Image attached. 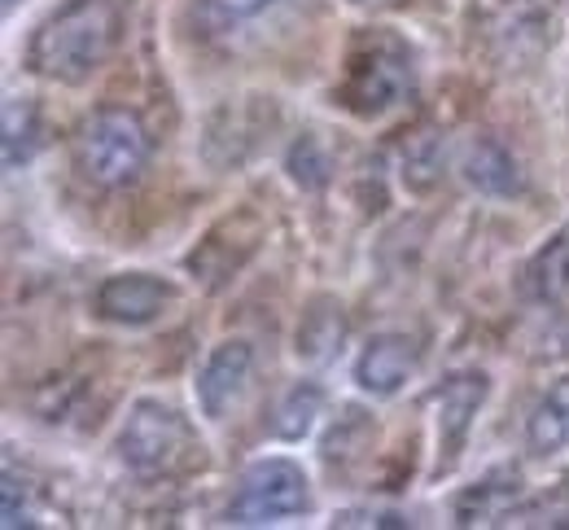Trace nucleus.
<instances>
[{"label": "nucleus", "instance_id": "nucleus-4", "mask_svg": "<svg viewBox=\"0 0 569 530\" xmlns=\"http://www.w3.org/2000/svg\"><path fill=\"white\" fill-rule=\"evenodd\" d=\"M412 92V53L395 31H363L347 53L342 106L359 119H377L395 110Z\"/></svg>", "mask_w": 569, "mask_h": 530}, {"label": "nucleus", "instance_id": "nucleus-10", "mask_svg": "<svg viewBox=\"0 0 569 530\" xmlns=\"http://www.w3.org/2000/svg\"><path fill=\"white\" fill-rule=\"evenodd\" d=\"M517 496H521V473H517L512 464L491 469L487 478H478L473 487H465V491L456 496V522H460V527H487V522L503 518V509H508Z\"/></svg>", "mask_w": 569, "mask_h": 530}, {"label": "nucleus", "instance_id": "nucleus-18", "mask_svg": "<svg viewBox=\"0 0 569 530\" xmlns=\"http://www.w3.org/2000/svg\"><path fill=\"white\" fill-rule=\"evenodd\" d=\"M368 439H372V426L363 421V412L347 408V412L338 417L333 434L325 439V460H329V464H347V460H356V456L368 448Z\"/></svg>", "mask_w": 569, "mask_h": 530}, {"label": "nucleus", "instance_id": "nucleus-11", "mask_svg": "<svg viewBox=\"0 0 569 530\" xmlns=\"http://www.w3.org/2000/svg\"><path fill=\"white\" fill-rule=\"evenodd\" d=\"M465 180L478 193H487V198H517L526 189V176H521L517 158L503 150L499 141H491V137L469 146V153H465Z\"/></svg>", "mask_w": 569, "mask_h": 530}, {"label": "nucleus", "instance_id": "nucleus-2", "mask_svg": "<svg viewBox=\"0 0 569 530\" xmlns=\"http://www.w3.org/2000/svg\"><path fill=\"white\" fill-rule=\"evenodd\" d=\"M119 460L141 478H171L202 460V443L180 408L162 399H137L123 430H119Z\"/></svg>", "mask_w": 569, "mask_h": 530}, {"label": "nucleus", "instance_id": "nucleus-5", "mask_svg": "<svg viewBox=\"0 0 569 530\" xmlns=\"http://www.w3.org/2000/svg\"><path fill=\"white\" fill-rule=\"evenodd\" d=\"M307 504H311L307 473L293 460L272 456V460H254L241 473L237 496L228 504V522L232 527H268V522L307 513Z\"/></svg>", "mask_w": 569, "mask_h": 530}, {"label": "nucleus", "instance_id": "nucleus-12", "mask_svg": "<svg viewBox=\"0 0 569 530\" xmlns=\"http://www.w3.org/2000/svg\"><path fill=\"white\" fill-rule=\"evenodd\" d=\"M526 286L539 307H552V311L569 307V224L557 228L552 241L530 259Z\"/></svg>", "mask_w": 569, "mask_h": 530}, {"label": "nucleus", "instance_id": "nucleus-14", "mask_svg": "<svg viewBox=\"0 0 569 530\" xmlns=\"http://www.w3.org/2000/svg\"><path fill=\"white\" fill-rule=\"evenodd\" d=\"M342 338H347V316H342V307L320 299V303L302 316V324H298V356H302V360H316V364H320V360H333V356L342 351Z\"/></svg>", "mask_w": 569, "mask_h": 530}, {"label": "nucleus", "instance_id": "nucleus-16", "mask_svg": "<svg viewBox=\"0 0 569 530\" xmlns=\"http://www.w3.org/2000/svg\"><path fill=\"white\" fill-rule=\"evenodd\" d=\"M289 0H198V27L202 36H232L246 22H259L263 13L281 9Z\"/></svg>", "mask_w": 569, "mask_h": 530}, {"label": "nucleus", "instance_id": "nucleus-1", "mask_svg": "<svg viewBox=\"0 0 569 530\" xmlns=\"http://www.w3.org/2000/svg\"><path fill=\"white\" fill-rule=\"evenodd\" d=\"M123 36L119 0H67L58 13L40 22L27 49L31 76L49 83H83L110 62Z\"/></svg>", "mask_w": 569, "mask_h": 530}, {"label": "nucleus", "instance_id": "nucleus-7", "mask_svg": "<svg viewBox=\"0 0 569 530\" xmlns=\"http://www.w3.org/2000/svg\"><path fill=\"white\" fill-rule=\"evenodd\" d=\"M482 399H487V373H478V369L451 373V378L442 381V390L433 394V408H438V448L447 452L442 464H451L460 456L469 430H473V417L482 408Z\"/></svg>", "mask_w": 569, "mask_h": 530}, {"label": "nucleus", "instance_id": "nucleus-9", "mask_svg": "<svg viewBox=\"0 0 569 530\" xmlns=\"http://www.w3.org/2000/svg\"><path fill=\"white\" fill-rule=\"evenodd\" d=\"M417 364H421L417 338H408V333H377L363 347V356H359L356 381L368 394L386 399V394H399L403 390V381L417 373Z\"/></svg>", "mask_w": 569, "mask_h": 530}, {"label": "nucleus", "instance_id": "nucleus-20", "mask_svg": "<svg viewBox=\"0 0 569 530\" xmlns=\"http://www.w3.org/2000/svg\"><path fill=\"white\" fill-rule=\"evenodd\" d=\"M0 496H4V509H0L4 527L9 530L40 527V518H36V509H31V491L18 482V473H13V469H4V487H0Z\"/></svg>", "mask_w": 569, "mask_h": 530}, {"label": "nucleus", "instance_id": "nucleus-8", "mask_svg": "<svg viewBox=\"0 0 569 530\" xmlns=\"http://www.w3.org/2000/svg\"><path fill=\"white\" fill-rule=\"evenodd\" d=\"M250 373H254V351H250V342H246V338L219 342L211 356H207L202 373H198V403H202V412H207L211 421H219V417L241 399Z\"/></svg>", "mask_w": 569, "mask_h": 530}, {"label": "nucleus", "instance_id": "nucleus-19", "mask_svg": "<svg viewBox=\"0 0 569 530\" xmlns=\"http://www.w3.org/2000/svg\"><path fill=\"white\" fill-rule=\"evenodd\" d=\"M329 171H333V158L325 153V146L316 137H298L293 141V150H289V176L302 189H325L329 184Z\"/></svg>", "mask_w": 569, "mask_h": 530}, {"label": "nucleus", "instance_id": "nucleus-17", "mask_svg": "<svg viewBox=\"0 0 569 530\" xmlns=\"http://www.w3.org/2000/svg\"><path fill=\"white\" fill-rule=\"evenodd\" d=\"M320 408H325V390H320L316 381H298V386H289L281 399V408H277V434L289 439V443L302 439V434H311Z\"/></svg>", "mask_w": 569, "mask_h": 530}, {"label": "nucleus", "instance_id": "nucleus-3", "mask_svg": "<svg viewBox=\"0 0 569 530\" xmlns=\"http://www.w3.org/2000/svg\"><path fill=\"white\" fill-rule=\"evenodd\" d=\"M74 167L97 189H123L149 167V132L132 110H92L74 132Z\"/></svg>", "mask_w": 569, "mask_h": 530}, {"label": "nucleus", "instance_id": "nucleus-13", "mask_svg": "<svg viewBox=\"0 0 569 530\" xmlns=\"http://www.w3.org/2000/svg\"><path fill=\"white\" fill-rule=\"evenodd\" d=\"M526 448L535 456H557L569 448V378H561L535 403L526 421Z\"/></svg>", "mask_w": 569, "mask_h": 530}, {"label": "nucleus", "instance_id": "nucleus-21", "mask_svg": "<svg viewBox=\"0 0 569 530\" xmlns=\"http://www.w3.org/2000/svg\"><path fill=\"white\" fill-rule=\"evenodd\" d=\"M13 4H18V0H4V9H13Z\"/></svg>", "mask_w": 569, "mask_h": 530}, {"label": "nucleus", "instance_id": "nucleus-15", "mask_svg": "<svg viewBox=\"0 0 569 530\" xmlns=\"http://www.w3.org/2000/svg\"><path fill=\"white\" fill-rule=\"evenodd\" d=\"M44 146V119H40V106L27 101V97H13L4 106V167H22L31 162Z\"/></svg>", "mask_w": 569, "mask_h": 530}, {"label": "nucleus", "instance_id": "nucleus-6", "mask_svg": "<svg viewBox=\"0 0 569 530\" xmlns=\"http://www.w3.org/2000/svg\"><path fill=\"white\" fill-rule=\"evenodd\" d=\"M176 299V290L149 272H119V277H106L101 290H97V311L114 324H149L158 320Z\"/></svg>", "mask_w": 569, "mask_h": 530}]
</instances>
